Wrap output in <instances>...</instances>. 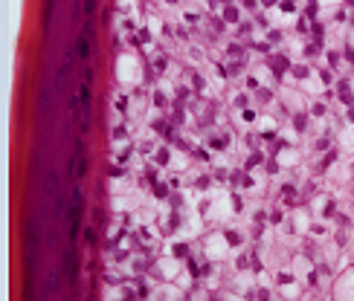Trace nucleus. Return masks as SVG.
Wrapping results in <instances>:
<instances>
[{
    "label": "nucleus",
    "instance_id": "obj_1",
    "mask_svg": "<svg viewBox=\"0 0 354 301\" xmlns=\"http://www.w3.org/2000/svg\"><path fill=\"white\" fill-rule=\"evenodd\" d=\"M50 110H53V93H50L47 84H41V90H38V116L44 119Z\"/></svg>",
    "mask_w": 354,
    "mask_h": 301
},
{
    "label": "nucleus",
    "instance_id": "obj_3",
    "mask_svg": "<svg viewBox=\"0 0 354 301\" xmlns=\"http://www.w3.org/2000/svg\"><path fill=\"white\" fill-rule=\"evenodd\" d=\"M47 191L53 194V197L58 194V174H55V171H50V174H47Z\"/></svg>",
    "mask_w": 354,
    "mask_h": 301
},
{
    "label": "nucleus",
    "instance_id": "obj_5",
    "mask_svg": "<svg viewBox=\"0 0 354 301\" xmlns=\"http://www.w3.org/2000/svg\"><path fill=\"white\" fill-rule=\"evenodd\" d=\"M96 12V0H84V14L91 18V14Z\"/></svg>",
    "mask_w": 354,
    "mask_h": 301
},
{
    "label": "nucleus",
    "instance_id": "obj_2",
    "mask_svg": "<svg viewBox=\"0 0 354 301\" xmlns=\"http://www.w3.org/2000/svg\"><path fill=\"white\" fill-rule=\"evenodd\" d=\"M64 275L70 281L79 278V258H76V252H73V249H64Z\"/></svg>",
    "mask_w": 354,
    "mask_h": 301
},
{
    "label": "nucleus",
    "instance_id": "obj_4",
    "mask_svg": "<svg viewBox=\"0 0 354 301\" xmlns=\"http://www.w3.org/2000/svg\"><path fill=\"white\" fill-rule=\"evenodd\" d=\"M79 58H91V47H87V38H79Z\"/></svg>",
    "mask_w": 354,
    "mask_h": 301
}]
</instances>
